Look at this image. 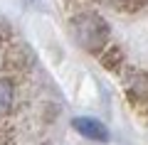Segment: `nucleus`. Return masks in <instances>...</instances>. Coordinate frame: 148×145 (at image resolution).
<instances>
[{
  "instance_id": "1",
  "label": "nucleus",
  "mask_w": 148,
  "mask_h": 145,
  "mask_svg": "<svg viewBox=\"0 0 148 145\" xmlns=\"http://www.w3.org/2000/svg\"><path fill=\"white\" fill-rule=\"evenodd\" d=\"M72 32L77 37V42L94 54H99L109 44V25L101 15H96L91 10H82L72 17Z\"/></svg>"
},
{
  "instance_id": "2",
  "label": "nucleus",
  "mask_w": 148,
  "mask_h": 145,
  "mask_svg": "<svg viewBox=\"0 0 148 145\" xmlns=\"http://www.w3.org/2000/svg\"><path fill=\"white\" fill-rule=\"evenodd\" d=\"M74 130H79V135H84V138L89 140H109V130H106L104 123H99V120L94 118H74L72 120Z\"/></svg>"
},
{
  "instance_id": "3",
  "label": "nucleus",
  "mask_w": 148,
  "mask_h": 145,
  "mask_svg": "<svg viewBox=\"0 0 148 145\" xmlns=\"http://www.w3.org/2000/svg\"><path fill=\"white\" fill-rule=\"evenodd\" d=\"M15 99H17V91H15L12 79L0 76V118H3V116H8V113L12 111Z\"/></svg>"
},
{
  "instance_id": "4",
  "label": "nucleus",
  "mask_w": 148,
  "mask_h": 145,
  "mask_svg": "<svg viewBox=\"0 0 148 145\" xmlns=\"http://www.w3.org/2000/svg\"><path fill=\"white\" fill-rule=\"evenodd\" d=\"M99 59H101V64H104L109 71H119L121 69V62H123V57H121V49L119 47H114V44H106L104 49L99 52Z\"/></svg>"
}]
</instances>
